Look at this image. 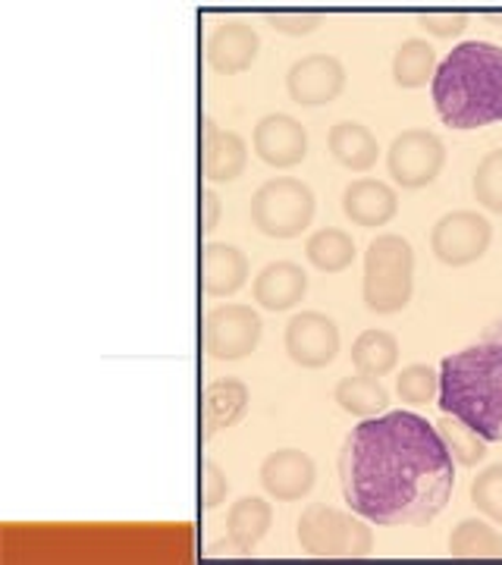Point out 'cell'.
Returning a JSON list of instances; mask_svg holds the SVG:
<instances>
[{"label":"cell","mask_w":502,"mask_h":565,"mask_svg":"<svg viewBox=\"0 0 502 565\" xmlns=\"http://www.w3.org/2000/svg\"><path fill=\"white\" fill-rule=\"evenodd\" d=\"M342 500L383 527L430 525L452 500L456 462L437 424L415 412H383L342 440Z\"/></svg>","instance_id":"obj_1"},{"label":"cell","mask_w":502,"mask_h":565,"mask_svg":"<svg viewBox=\"0 0 502 565\" xmlns=\"http://www.w3.org/2000/svg\"><path fill=\"white\" fill-rule=\"evenodd\" d=\"M437 403L487 444H502V318L483 327L478 343L442 359Z\"/></svg>","instance_id":"obj_2"},{"label":"cell","mask_w":502,"mask_h":565,"mask_svg":"<svg viewBox=\"0 0 502 565\" xmlns=\"http://www.w3.org/2000/svg\"><path fill=\"white\" fill-rule=\"evenodd\" d=\"M434 107L449 129H481L502 120V47L490 41L456 44L430 82Z\"/></svg>","instance_id":"obj_3"},{"label":"cell","mask_w":502,"mask_h":565,"mask_svg":"<svg viewBox=\"0 0 502 565\" xmlns=\"http://www.w3.org/2000/svg\"><path fill=\"white\" fill-rule=\"evenodd\" d=\"M412 292H415V248L402 236L383 233L367 245L364 255V305L374 315H396L412 302Z\"/></svg>","instance_id":"obj_4"},{"label":"cell","mask_w":502,"mask_h":565,"mask_svg":"<svg viewBox=\"0 0 502 565\" xmlns=\"http://www.w3.org/2000/svg\"><path fill=\"white\" fill-rule=\"evenodd\" d=\"M299 544L318 559H364L374 550V534L359 512L311 503L299 515Z\"/></svg>","instance_id":"obj_5"},{"label":"cell","mask_w":502,"mask_h":565,"mask_svg":"<svg viewBox=\"0 0 502 565\" xmlns=\"http://www.w3.org/2000/svg\"><path fill=\"white\" fill-rule=\"evenodd\" d=\"M314 211H318L314 192L308 189V182L296 177L261 182L258 192L252 195V223L270 239L301 236L314 221Z\"/></svg>","instance_id":"obj_6"},{"label":"cell","mask_w":502,"mask_h":565,"mask_svg":"<svg viewBox=\"0 0 502 565\" xmlns=\"http://www.w3.org/2000/svg\"><path fill=\"white\" fill-rule=\"evenodd\" d=\"M261 315L252 305H221L204 318V349L217 362H242L261 343Z\"/></svg>","instance_id":"obj_7"},{"label":"cell","mask_w":502,"mask_h":565,"mask_svg":"<svg viewBox=\"0 0 502 565\" xmlns=\"http://www.w3.org/2000/svg\"><path fill=\"white\" fill-rule=\"evenodd\" d=\"M493 243V223L478 211H449L430 230L434 258L446 267H468L481 262Z\"/></svg>","instance_id":"obj_8"},{"label":"cell","mask_w":502,"mask_h":565,"mask_svg":"<svg viewBox=\"0 0 502 565\" xmlns=\"http://www.w3.org/2000/svg\"><path fill=\"white\" fill-rule=\"evenodd\" d=\"M446 167V145L430 129H405L386 151V170L402 189H424Z\"/></svg>","instance_id":"obj_9"},{"label":"cell","mask_w":502,"mask_h":565,"mask_svg":"<svg viewBox=\"0 0 502 565\" xmlns=\"http://www.w3.org/2000/svg\"><path fill=\"white\" fill-rule=\"evenodd\" d=\"M286 355L301 367H327L340 355V327L321 311H299L286 323Z\"/></svg>","instance_id":"obj_10"},{"label":"cell","mask_w":502,"mask_h":565,"mask_svg":"<svg viewBox=\"0 0 502 565\" xmlns=\"http://www.w3.org/2000/svg\"><path fill=\"white\" fill-rule=\"evenodd\" d=\"M345 88V66L333 54H308L289 66L286 92L301 107H323L337 102Z\"/></svg>","instance_id":"obj_11"},{"label":"cell","mask_w":502,"mask_h":565,"mask_svg":"<svg viewBox=\"0 0 502 565\" xmlns=\"http://www.w3.org/2000/svg\"><path fill=\"white\" fill-rule=\"evenodd\" d=\"M252 148L267 167L289 170L308 154V129L289 114H267L252 132Z\"/></svg>","instance_id":"obj_12"},{"label":"cell","mask_w":502,"mask_h":565,"mask_svg":"<svg viewBox=\"0 0 502 565\" xmlns=\"http://www.w3.org/2000/svg\"><path fill=\"white\" fill-rule=\"evenodd\" d=\"M318 465L301 449H277L261 462V487L280 503H296L311 493Z\"/></svg>","instance_id":"obj_13"},{"label":"cell","mask_w":502,"mask_h":565,"mask_svg":"<svg viewBox=\"0 0 502 565\" xmlns=\"http://www.w3.org/2000/svg\"><path fill=\"white\" fill-rule=\"evenodd\" d=\"M258 51H261V39L248 22H223L207 35L204 44L207 66L221 76H239L252 70V63L258 61Z\"/></svg>","instance_id":"obj_14"},{"label":"cell","mask_w":502,"mask_h":565,"mask_svg":"<svg viewBox=\"0 0 502 565\" xmlns=\"http://www.w3.org/2000/svg\"><path fill=\"white\" fill-rule=\"evenodd\" d=\"M342 211L355 226H367L377 230L386 226L399 214V195L393 185L381 180H359L349 182L342 192Z\"/></svg>","instance_id":"obj_15"},{"label":"cell","mask_w":502,"mask_h":565,"mask_svg":"<svg viewBox=\"0 0 502 565\" xmlns=\"http://www.w3.org/2000/svg\"><path fill=\"white\" fill-rule=\"evenodd\" d=\"M252 296L267 311H289L308 296V277L296 262H274L255 277Z\"/></svg>","instance_id":"obj_16"},{"label":"cell","mask_w":502,"mask_h":565,"mask_svg":"<svg viewBox=\"0 0 502 565\" xmlns=\"http://www.w3.org/2000/svg\"><path fill=\"white\" fill-rule=\"evenodd\" d=\"M248 163V145L239 132L221 129L217 122L204 120V177L207 182L239 180Z\"/></svg>","instance_id":"obj_17"},{"label":"cell","mask_w":502,"mask_h":565,"mask_svg":"<svg viewBox=\"0 0 502 565\" xmlns=\"http://www.w3.org/2000/svg\"><path fill=\"white\" fill-rule=\"evenodd\" d=\"M201 270H204V292H207L211 299L236 296L242 286L248 282V258H245V252L236 248V245H204Z\"/></svg>","instance_id":"obj_18"},{"label":"cell","mask_w":502,"mask_h":565,"mask_svg":"<svg viewBox=\"0 0 502 565\" xmlns=\"http://www.w3.org/2000/svg\"><path fill=\"white\" fill-rule=\"evenodd\" d=\"M248 412V386L239 377H221L204 390V434L214 440L221 430L239 424Z\"/></svg>","instance_id":"obj_19"},{"label":"cell","mask_w":502,"mask_h":565,"mask_svg":"<svg viewBox=\"0 0 502 565\" xmlns=\"http://www.w3.org/2000/svg\"><path fill=\"white\" fill-rule=\"evenodd\" d=\"M274 525V509L261 497H242L226 515V541L233 553L248 556L255 546L261 544L264 534Z\"/></svg>","instance_id":"obj_20"},{"label":"cell","mask_w":502,"mask_h":565,"mask_svg":"<svg viewBox=\"0 0 502 565\" xmlns=\"http://www.w3.org/2000/svg\"><path fill=\"white\" fill-rule=\"evenodd\" d=\"M327 148L337 158V163H342L345 170H355V173L371 170L377 163V158H381L377 136L364 122H337L330 129V136H327Z\"/></svg>","instance_id":"obj_21"},{"label":"cell","mask_w":502,"mask_h":565,"mask_svg":"<svg viewBox=\"0 0 502 565\" xmlns=\"http://www.w3.org/2000/svg\"><path fill=\"white\" fill-rule=\"evenodd\" d=\"M333 399L342 412L359 415V418H377L389 408V393L383 390L381 377H367V374L342 377L333 390Z\"/></svg>","instance_id":"obj_22"},{"label":"cell","mask_w":502,"mask_h":565,"mask_svg":"<svg viewBox=\"0 0 502 565\" xmlns=\"http://www.w3.org/2000/svg\"><path fill=\"white\" fill-rule=\"evenodd\" d=\"M437 51L427 44L424 39H408L402 41L396 57H393V79L399 88H424L427 82H434L437 76Z\"/></svg>","instance_id":"obj_23"},{"label":"cell","mask_w":502,"mask_h":565,"mask_svg":"<svg viewBox=\"0 0 502 565\" xmlns=\"http://www.w3.org/2000/svg\"><path fill=\"white\" fill-rule=\"evenodd\" d=\"M449 553L456 559H502V534L481 519H464L449 534Z\"/></svg>","instance_id":"obj_24"},{"label":"cell","mask_w":502,"mask_h":565,"mask_svg":"<svg viewBox=\"0 0 502 565\" xmlns=\"http://www.w3.org/2000/svg\"><path fill=\"white\" fill-rule=\"evenodd\" d=\"M399 362V343L386 330H364L362 337L352 343V364L359 374L367 377H383Z\"/></svg>","instance_id":"obj_25"},{"label":"cell","mask_w":502,"mask_h":565,"mask_svg":"<svg viewBox=\"0 0 502 565\" xmlns=\"http://www.w3.org/2000/svg\"><path fill=\"white\" fill-rule=\"evenodd\" d=\"M305 255L323 274H340L355 262V243H352L349 233H342L337 226H323V230L308 236Z\"/></svg>","instance_id":"obj_26"},{"label":"cell","mask_w":502,"mask_h":565,"mask_svg":"<svg viewBox=\"0 0 502 565\" xmlns=\"http://www.w3.org/2000/svg\"><path fill=\"white\" fill-rule=\"evenodd\" d=\"M437 430H440L442 444H446V449H449V456H452L456 465L474 468V465H481L487 459V440H483L471 424H464L462 418L442 412V418L437 422Z\"/></svg>","instance_id":"obj_27"},{"label":"cell","mask_w":502,"mask_h":565,"mask_svg":"<svg viewBox=\"0 0 502 565\" xmlns=\"http://www.w3.org/2000/svg\"><path fill=\"white\" fill-rule=\"evenodd\" d=\"M396 393L405 405H427L440 393V371H434L430 364H408L402 367Z\"/></svg>","instance_id":"obj_28"},{"label":"cell","mask_w":502,"mask_h":565,"mask_svg":"<svg viewBox=\"0 0 502 565\" xmlns=\"http://www.w3.org/2000/svg\"><path fill=\"white\" fill-rule=\"evenodd\" d=\"M474 199L481 207L502 214V151H490L474 170Z\"/></svg>","instance_id":"obj_29"},{"label":"cell","mask_w":502,"mask_h":565,"mask_svg":"<svg viewBox=\"0 0 502 565\" xmlns=\"http://www.w3.org/2000/svg\"><path fill=\"white\" fill-rule=\"evenodd\" d=\"M471 503L502 525V465H487L471 481Z\"/></svg>","instance_id":"obj_30"},{"label":"cell","mask_w":502,"mask_h":565,"mask_svg":"<svg viewBox=\"0 0 502 565\" xmlns=\"http://www.w3.org/2000/svg\"><path fill=\"white\" fill-rule=\"evenodd\" d=\"M264 22L270 25V29H277L282 35H292V39H305V35H311L318 25L323 22L321 13H267Z\"/></svg>","instance_id":"obj_31"},{"label":"cell","mask_w":502,"mask_h":565,"mask_svg":"<svg viewBox=\"0 0 502 565\" xmlns=\"http://www.w3.org/2000/svg\"><path fill=\"white\" fill-rule=\"evenodd\" d=\"M418 25L424 32L437 35V39H452L468 29V17L464 13H421L418 17Z\"/></svg>","instance_id":"obj_32"},{"label":"cell","mask_w":502,"mask_h":565,"mask_svg":"<svg viewBox=\"0 0 502 565\" xmlns=\"http://www.w3.org/2000/svg\"><path fill=\"white\" fill-rule=\"evenodd\" d=\"M229 493V478L217 462H204V509H217L226 503Z\"/></svg>","instance_id":"obj_33"},{"label":"cell","mask_w":502,"mask_h":565,"mask_svg":"<svg viewBox=\"0 0 502 565\" xmlns=\"http://www.w3.org/2000/svg\"><path fill=\"white\" fill-rule=\"evenodd\" d=\"M201 199H204V230H207V233H214L223 214L221 195H217L214 189H204V195H201Z\"/></svg>","instance_id":"obj_34"},{"label":"cell","mask_w":502,"mask_h":565,"mask_svg":"<svg viewBox=\"0 0 502 565\" xmlns=\"http://www.w3.org/2000/svg\"><path fill=\"white\" fill-rule=\"evenodd\" d=\"M490 22H496V25H502V17H490Z\"/></svg>","instance_id":"obj_35"}]
</instances>
